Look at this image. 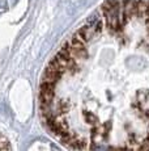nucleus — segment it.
<instances>
[{
    "label": "nucleus",
    "mask_w": 149,
    "mask_h": 151,
    "mask_svg": "<svg viewBox=\"0 0 149 151\" xmlns=\"http://www.w3.org/2000/svg\"><path fill=\"white\" fill-rule=\"evenodd\" d=\"M42 120L72 151H149V0H107L50 60Z\"/></svg>",
    "instance_id": "1"
},
{
    "label": "nucleus",
    "mask_w": 149,
    "mask_h": 151,
    "mask_svg": "<svg viewBox=\"0 0 149 151\" xmlns=\"http://www.w3.org/2000/svg\"><path fill=\"white\" fill-rule=\"evenodd\" d=\"M0 151H12V149L9 146V142L1 134H0Z\"/></svg>",
    "instance_id": "2"
},
{
    "label": "nucleus",
    "mask_w": 149,
    "mask_h": 151,
    "mask_svg": "<svg viewBox=\"0 0 149 151\" xmlns=\"http://www.w3.org/2000/svg\"><path fill=\"white\" fill-rule=\"evenodd\" d=\"M15 1H16V0H15Z\"/></svg>",
    "instance_id": "3"
}]
</instances>
